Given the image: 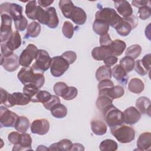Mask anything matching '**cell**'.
<instances>
[{
  "mask_svg": "<svg viewBox=\"0 0 151 151\" xmlns=\"http://www.w3.org/2000/svg\"><path fill=\"white\" fill-rule=\"evenodd\" d=\"M17 77L23 84H32L39 88L42 87L45 82L43 72L33 68L32 67H23L18 72Z\"/></svg>",
  "mask_w": 151,
  "mask_h": 151,
  "instance_id": "obj_1",
  "label": "cell"
},
{
  "mask_svg": "<svg viewBox=\"0 0 151 151\" xmlns=\"http://www.w3.org/2000/svg\"><path fill=\"white\" fill-rule=\"evenodd\" d=\"M112 135L121 143H128L134 139L135 131L130 126L123 124L110 128Z\"/></svg>",
  "mask_w": 151,
  "mask_h": 151,
  "instance_id": "obj_2",
  "label": "cell"
},
{
  "mask_svg": "<svg viewBox=\"0 0 151 151\" xmlns=\"http://www.w3.org/2000/svg\"><path fill=\"white\" fill-rule=\"evenodd\" d=\"M117 12L111 8H103L97 11L95 15V19L104 21L115 28L122 19Z\"/></svg>",
  "mask_w": 151,
  "mask_h": 151,
  "instance_id": "obj_3",
  "label": "cell"
},
{
  "mask_svg": "<svg viewBox=\"0 0 151 151\" xmlns=\"http://www.w3.org/2000/svg\"><path fill=\"white\" fill-rule=\"evenodd\" d=\"M106 123L110 127L121 125L124 123L123 113L114 105L110 107L103 114Z\"/></svg>",
  "mask_w": 151,
  "mask_h": 151,
  "instance_id": "obj_4",
  "label": "cell"
},
{
  "mask_svg": "<svg viewBox=\"0 0 151 151\" xmlns=\"http://www.w3.org/2000/svg\"><path fill=\"white\" fill-rule=\"evenodd\" d=\"M137 18L133 15L127 18L122 17L120 22L114 29L120 35L125 37L128 35L131 31L137 27Z\"/></svg>",
  "mask_w": 151,
  "mask_h": 151,
  "instance_id": "obj_5",
  "label": "cell"
},
{
  "mask_svg": "<svg viewBox=\"0 0 151 151\" xmlns=\"http://www.w3.org/2000/svg\"><path fill=\"white\" fill-rule=\"evenodd\" d=\"M70 64L61 56H55L51 58L50 71L55 77H59L68 69Z\"/></svg>",
  "mask_w": 151,
  "mask_h": 151,
  "instance_id": "obj_6",
  "label": "cell"
},
{
  "mask_svg": "<svg viewBox=\"0 0 151 151\" xmlns=\"http://www.w3.org/2000/svg\"><path fill=\"white\" fill-rule=\"evenodd\" d=\"M51 61V58L48 52L40 49L38 50L35 57V62L32 65V67L44 73L50 67Z\"/></svg>",
  "mask_w": 151,
  "mask_h": 151,
  "instance_id": "obj_7",
  "label": "cell"
},
{
  "mask_svg": "<svg viewBox=\"0 0 151 151\" xmlns=\"http://www.w3.org/2000/svg\"><path fill=\"white\" fill-rule=\"evenodd\" d=\"M19 116L5 106L0 107V123L1 127H14Z\"/></svg>",
  "mask_w": 151,
  "mask_h": 151,
  "instance_id": "obj_8",
  "label": "cell"
},
{
  "mask_svg": "<svg viewBox=\"0 0 151 151\" xmlns=\"http://www.w3.org/2000/svg\"><path fill=\"white\" fill-rule=\"evenodd\" d=\"M22 7L15 3L5 2L0 6L1 14H6L11 16L14 21L21 18L22 15Z\"/></svg>",
  "mask_w": 151,
  "mask_h": 151,
  "instance_id": "obj_9",
  "label": "cell"
},
{
  "mask_svg": "<svg viewBox=\"0 0 151 151\" xmlns=\"http://www.w3.org/2000/svg\"><path fill=\"white\" fill-rule=\"evenodd\" d=\"M30 101V98L24 93L15 92L12 94L9 93L3 104L8 107H11L15 105L25 106L28 104Z\"/></svg>",
  "mask_w": 151,
  "mask_h": 151,
  "instance_id": "obj_10",
  "label": "cell"
},
{
  "mask_svg": "<svg viewBox=\"0 0 151 151\" xmlns=\"http://www.w3.org/2000/svg\"><path fill=\"white\" fill-rule=\"evenodd\" d=\"M37 47L32 44H28L19 55V64L24 67H29L38 52Z\"/></svg>",
  "mask_w": 151,
  "mask_h": 151,
  "instance_id": "obj_11",
  "label": "cell"
},
{
  "mask_svg": "<svg viewBox=\"0 0 151 151\" xmlns=\"http://www.w3.org/2000/svg\"><path fill=\"white\" fill-rule=\"evenodd\" d=\"M1 25L0 38L1 42H3L7 41L13 32L11 28L12 18L9 15L6 14H1Z\"/></svg>",
  "mask_w": 151,
  "mask_h": 151,
  "instance_id": "obj_12",
  "label": "cell"
},
{
  "mask_svg": "<svg viewBox=\"0 0 151 151\" xmlns=\"http://www.w3.org/2000/svg\"><path fill=\"white\" fill-rule=\"evenodd\" d=\"M1 65L7 71L13 72L20 65L19 57L14 53L6 57H4L1 55Z\"/></svg>",
  "mask_w": 151,
  "mask_h": 151,
  "instance_id": "obj_13",
  "label": "cell"
},
{
  "mask_svg": "<svg viewBox=\"0 0 151 151\" xmlns=\"http://www.w3.org/2000/svg\"><path fill=\"white\" fill-rule=\"evenodd\" d=\"M31 131L34 134L44 135L50 129V123L45 119H37L33 121L31 124Z\"/></svg>",
  "mask_w": 151,
  "mask_h": 151,
  "instance_id": "obj_14",
  "label": "cell"
},
{
  "mask_svg": "<svg viewBox=\"0 0 151 151\" xmlns=\"http://www.w3.org/2000/svg\"><path fill=\"white\" fill-rule=\"evenodd\" d=\"M123 113L124 122L130 125H133L136 123L141 117V113L133 106H130L127 108Z\"/></svg>",
  "mask_w": 151,
  "mask_h": 151,
  "instance_id": "obj_15",
  "label": "cell"
},
{
  "mask_svg": "<svg viewBox=\"0 0 151 151\" xmlns=\"http://www.w3.org/2000/svg\"><path fill=\"white\" fill-rule=\"evenodd\" d=\"M114 3L117 11L120 15L123 16V18H127L133 15L132 7L127 1H116Z\"/></svg>",
  "mask_w": 151,
  "mask_h": 151,
  "instance_id": "obj_16",
  "label": "cell"
},
{
  "mask_svg": "<svg viewBox=\"0 0 151 151\" xmlns=\"http://www.w3.org/2000/svg\"><path fill=\"white\" fill-rule=\"evenodd\" d=\"M137 150H149L151 149V133L149 132L140 134L137 140Z\"/></svg>",
  "mask_w": 151,
  "mask_h": 151,
  "instance_id": "obj_17",
  "label": "cell"
},
{
  "mask_svg": "<svg viewBox=\"0 0 151 151\" xmlns=\"http://www.w3.org/2000/svg\"><path fill=\"white\" fill-rule=\"evenodd\" d=\"M150 100L148 97L142 96L136 101V108L142 114H147L150 116Z\"/></svg>",
  "mask_w": 151,
  "mask_h": 151,
  "instance_id": "obj_18",
  "label": "cell"
},
{
  "mask_svg": "<svg viewBox=\"0 0 151 151\" xmlns=\"http://www.w3.org/2000/svg\"><path fill=\"white\" fill-rule=\"evenodd\" d=\"M110 55H112L109 46L96 47H94L91 51L92 57L97 61H103L104 58Z\"/></svg>",
  "mask_w": 151,
  "mask_h": 151,
  "instance_id": "obj_19",
  "label": "cell"
},
{
  "mask_svg": "<svg viewBox=\"0 0 151 151\" xmlns=\"http://www.w3.org/2000/svg\"><path fill=\"white\" fill-rule=\"evenodd\" d=\"M22 138L21 142L19 145H14L12 148L13 151L18 150H32L31 144H32V138L29 134L25 133H21Z\"/></svg>",
  "mask_w": 151,
  "mask_h": 151,
  "instance_id": "obj_20",
  "label": "cell"
},
{
  "mask_svg": "<svg viewBox=\"0 0 151 151\" xmlns=\"http://www.w3.org/2000/svg\"><path fill=\"white\" fill-rule=\"evenodd\" d=\"M70 19L76 24L82 25L85 24L86 21L87 15L82 8L78 6H75L71 15Z\"/></svg>",
  "mask_w": 151,
  "mask_h": 151,
  "instance_id": "obj_21",
  "label": "cell"
},
{
  "mask_svg": "<svg viewBox=\"0 0 151 151\" xmlns=\"http://www.w3.org/2000/svg\"><path fill=\"white\" fill-rule=\"evenodd\" d=\"M96 104L98 110L101 112L103 115L110 107L113 106V100L106 96H99Z\"/></svg>",
  "mask_w": 151,
  "mask_h": 151,
  "instance_id": "obj_22",
  "label": "cell"
},
{
  "mask_svg": "<svg viewBox=\"0 0 151 151\" xmlns=\"http://www.w3.org/2000/svg\"><path fill=\"white\" fill-rule=\"evenodd\" d=\"M47 14V24L49 28L54 29L57 28L59 24L58 18L56 12L55 8L54 7L51 6L48 8L46 9Z\"/></svg>",
  "mask_w": 151,
  "mask_h": 151,
  "instance_id": "obj_23",
  "label": "cell"
},
{
  "mask_svg": "<svg viewBox=\"0 0 151 151\" xmlns=\"http://www.w3.org/2000/svg\"><path fill=\"white\" fill-rule=\"evenodd\" d=\"M111 75L121 84H126L128 79L127 73L119 64L116 65L111 69Z\"/></svg>",
  "mask_w": 151,
  "mask_h": 151,
  "instance_id": "obj_24",
  "label": "cell"
},
{
  "mask_svg": "<svg viewBox=\"0 0 151 151\" xmlns=\"http://www.w3.org/2000/svg\"><path fill=\"white\" fill-rule=\"evenodd\" d=\"M40 7L36 1H28L25 6V14L27 17L32 20L37 19Z\"/></svg>",
  "mask_w": 151,
  "mask_h": 151,
  "instance_id": "obj_25",
  "label": "cell"
},
{
  "mask_svg": "<svg viewBox=\"0 0 151 151\" xmlns=\"http://www.w3.org/2000/svg\"><path fill=\"white\" fill-rule=\"evenodd\" d=\"M111 55L117 57L120 55L126 48V44L124 41L120 40H115L112 41L109 46Z\"/></svg>",
  "mask_w": 151,
  "mask_h": 151,
  "instance_id": "obj_26",
  "label": "cell"
},
{
  "mask_svg": "<svg viewBox=\"0 0 151 151\" xmlns=\"http://www.w3.org/2000/svg\"><path fill=\"white\" fill-rule=\"evenodd\" d=\"M5 43L8 48L12 51L18 48L21 45V37L19 32L18 31H14Z\"/></svg>",
  "mask_w": 151,
  "mask_h": 151,
  "instance_id": "obj_27",
  "label": "cell"
},
{
  "mask_svg": "<svg viewBox=\"0 0 151 151\" xmlns=\"http://www.w3.org/2000/svg\"><path fill=\"white\" fill-rule=\"evenodd\" d=\"M91 129L94 134L99 136L104 134L107 132V125L106 123L98 119H94L91 122Z\"/></svg>",
  "mask_w": 151,
  "mask_h": 151,
  "instance_id": "obj_28",
  "label": "cell"
},
{
  "mask_svg": "<svg viewBox=\"0 0 151 151\" xmlns=\"http://www.w3.org/2000/svg\"><path fill=\"white\" fill-rule=\"evenodd\" d=\"M58 6L63 15L67 18H70L75 6L71 1L61 0L59 1Z\"/></svg>",
  "mask_w": 151,
  "mask_h": 151,
  "instance_id": "obj_29",
  "label": "cell"
},
{
  "mask_svg": "<svg viewBox=\"0 0 151 151\" xmlns=\"http://www.w3.org/2000/svg\"><path fill=\"white\" fill-rule=\"evenodd\" d=\"M124 93V90L123 87L120 86H114L99 96H106L110 97L111 99L114 100L122 97Z\"/></svg>",
  "mask_w": 151,
  "mask_h": 151,
  "instance_id": "obj_30",
  "label": "cell"
},
{
  "mask_svg": "<svg viewBox=\"0 0 151 151\" xmlns=\"http://www.w3.org/2000/svg\"><path fill=\"white\" fill-rule=\"evenodd\" d=\"M145 88L144 83L139 78H132L128 84L129 90L135 94L141 93Z\"/></svg>",
  "mask_w": 151,
  "mask_h": 151,
  "instance_id": "obj_31",
  "label": "cell"
},
{
  "mask_svg": "<svg viewBox=\"0 0 151 151\" xmlns=\"http://www.w3.org/2000/svg\"><path fill=\"white\" fill-rule=\"evenodd\" d=\"M73 146L72 142L67 139H64L51 145L49 147V150H70Z\"/></svg>",
  "mask_w": 151,
  "mask_h": 151,
  "instance_id": "obj_32",
  "label": "cell"
},
{
  "mask_svg": "<svg viewBox=\"0 0 151 151\" xmlns=\"http://www.w3.org/2000/svg\"><path fill=\"white\" fill-rule=\"evenodd\" d=\"M109 27L110 25L106 22L95 19L93 24V30L97 35H102L107 33L109 30Z\"/></svg>",
  "mask_w": 151,
  "mask_h": 151,
  "instance_id": "obj_33",
  "label": "cell"
},
{
  "mask_svg": "<svg viewBox=\"0 0 151 151\" xmlns=\"http://www.w3.org/2000/svg\"><path fill=\"white\" fill-rule=\"evenodd\" d=\"M111 69L106 65L100 66L96 72V78L99 81L105 79H111Z\"/></svg>",
  "mask_w": 151,
  "mask_h": 151,
  "instance_id": "obj_34",
  "label": "cell"
},
{
  "mask_svg": "<svg viewBox=\"0 0 151 151\" xmlns=\"http://www.w3.org/2000/svg\"><path fill=\"white\" fill-rule=\"evenodd\" d=\"M41 25L40 24L36 21L31 22L27 28V32L25 35V38L31 37L35 38L39 35L41 32Z\"/></svg>",
  "mask_w": 151,
  "mask_h": 151,
  "instance_id": "obj_35",
  "label": "cell"
},
{
  "mask_svg": "<svg viewBox=\"0 0 151 151\" xmlns=\"http://www.w3.org/2000/svg\"><path fill=\"white\" fill-rule=\"evenodd\" d=\"M14 127L20 133L26 132L29 127V121L28 119L25 116H19Z\"/></svg>",
  "mask_w": 151,
  "mask_h": 151,
  "instance_id": "obj_36",
  "label": "cell"
},
{
  "mask_svg": "<svg viewBox=\"0 0 151 151\" xmlns=\"http://www.w3.org/2000/svg\"><path fill=\"white\" fill-rule=\"evenodd\" d=\"M50 111L51 114L57 119L64 118L67 114V107L61 103H58L54 106Z\"/></svg>",
  "mask_w": 151,
  "mask_h": 151,
  "instance_id": "obj_37",
  "label": "cell"
},
{
  "mask_svg": "<svg viewBox=\"0 0 151 151\" xmlns=\"http://www.w3.org/2000/svg\"><path fill=\"white\" fill-rule=\"evenodd\" d=\"M135 61L134 59L129 56H125L120 59L119 65L126 71L129 73L134 68Z\"/></svg>",
  "mask_w": 151,
  "mask_h": 151,
  "instance_id": "obj_38",
  "label": "cell"
},
{
  "mask_svg": "<svg viewBox=\"0 0 151 151\" xmlns=\"http://www.w3.org/2000/svg\"><path fill=\"white\" fill-rule=\"evenodd\" d=\"M99 149L101 151H115L117 149V144L112 139H106L100 143Z\"/></svg>",
  "mask_w": 151,
  "mask_h": 151,
  "instance_id": "obj_39",
  "label": "cell"
},
{
  "mask_svg": "<svg viewBox=\"0 0 151 151\" xmlns=\"http://www.w3.org/2000/svg\"><path fill=\"white\" fill-rule=\"evenodd\" d=\"M39 89L40 88L32 84H29L24 86V87H23L22 91H23V93H24L27 96H28L31 99V101L32 102L36 95L37 94L38 91L40 90Z\"/></svg>",
  "mask_w": 151,
  "mask_h": 151,
  "instance_id": "obj_40",
  "label": "cell"
},
{
  "mask_svg": "<svg viewBox=\"0 0 151 151\" xmlns=\"http://www.w3.org/2000/svg\"><path fill=\"white\" fill-rule=\"evenodd\" d=\"M142 47L139 44H133L129 47L125 52L126 56H129L133 59L137 58L140 55Z\"/></svg>",
  "mask_w": 151,
  "mask_h": 151,
  "instance_id": "obj_41",
  "label": "cell"
},
{
  "mask_svg": "<svg viewBox=\"0 0 151 151\" xmlns=\"http://www.w3.org/2000/svg\"><path fill=\"white\" fill-rule=\"evenodd\" d=\"M68 87L69 86H68L66 83L60 81L54 84L53 89L55 94L57 96L63 97L66 94L68 90Z\"/></svg>",
  "mask_w": 151,
  "mask_h": 151,
  "instance_id": "obj_42",
  "label": "cell"
},
{
  "mask_svg": "<svg viewBox=\"0 0 151 151\" xmlns=\"http://www.w3.org/2000/svg\"><path fill=\"white\" fill-rule=\"evenodd\" d=\"M51 96L52 95L48 91L45 90H40L32 102L42 103V104H44L51 99Z\"/></svg>",
  "mask_w": 151,
  "mask_h": 151,
  "instance_id": "obj_43",
  "label": "cell"
},
{
  "mask_svg": "<svg viewBox=\"0 0 151 151\" xmlns=\"http://www.w3.org/2000/svg\"><path fill=\"white\" fill-rule=\"evenodd\" d=\"M74 28L73 24L68 21H66L64 22L63 28H62V32L63 35L67 38L71 39L74 34Z\"/></svg>",
  "mask_w": 151,
  "mask_h": 151,
  "instance_id": "obj_44",
  "label": "cell"
},
{
  "mask_svg": "<svg viewBox=\"0 0 151 151\" xmlns=\"http://www.w3.org/2000/svg\"><path fill=\"white\" fill-rule=\"evenodd\" d=\"M114 86V83L110 79H105L99 81L98 84L99 95L101 94L104 91Z\"/></svg>",
  "mask_w": 151,
  "mask_h": 151,
  "instance_id": "obj_45",
  "label": "cell"
},
{
  "mask_svg": "<svg viewBox=\"0 0 151 151\" xmlns=\"http://www.w3.org/2000/svg\"><path fill=\"white\" fill-rule=\"evenodd\" d=\"M15 27L17 31H23L28 27V21L24 16L14 21Z\"/></svg>",
  "mask_w": 151,
  "mask_h": 151,
  "instance_id": "obj_46",
  "label": "cell"
},
{
  "mask_svg": "<svg viewBox=\"0 0 151 151\" xmlns=\"http://www.w3.org/2000/svg\"><path fill=\"white\" fill-rule=\"evenodd\" d=\"M138 14H139V17L141 19L146 20L148 19L151 15L150 5L145 6L139 8Z\"/></svg>",
  "mask_w": 151,
  "mask_h": 151,
  "instance_id": "obj_47",
  "label": "cell"
},
{
  "mask_svg": "<svg viewBox=\"0 0 151 151\" xmlns=\"http://www.w3.org/2000/svg\"><path fill=\"white\" fill-rule=\"evenodd\" d=\"M22 138L21 133H19V132H12L10 133L8 136V139L10 142L11 143L13 144L14 145H19L21 142Z\"/></svg>",
  "mask_w": 151,
  "mask_h": 151,
  "instance_id": "obj_48",
  "label": "cell"
},
{
  "mask_svg": "<svg viewBox=\"0 0 151 151\" xmlns=\"http://www.w3.org/2000/svg\"><path fill=\"white\" fill-rule=\"evenodd\" d=\"M61 57H63L69 64H73L77 59V55L76 52L73 51H67L63 52Z\"/></svg>",
  "mask_w": 151,
  "mask_h": 151,
  "instance_id": "obj_49",
  "label": "cell"
},
{
  "mask_svg": "<svg viewBox=\"0 0 151 151\" xmlns=\"http://www.w3.org/2000/svg\"><path fill=\"white\" fill-rule=\"evenodd\" d=\"M58 103H60V100L59 97L57 96L52 95L51 99L47 103L43 104V106L47 110H51L54 106Z\"/></svg>",
  "mask_w": 151,
  "mask_h": 151,
  "instance_id": "obj_50",
  "label": "cell"
},
{
  "mask_svg": "<svg viewBox=\"0 0 151 151\" xmlns=\"http://www.w3.org/2000/svg\"><path fill=\"white\" fill-rule=\"evenodd\" d=\"M77 94L78 90L77 88L73 86H69L66 94L63 97V98L65 100H71L77 97Z\"/></svg>",
  "mask_w": 151,
  "mask_h": 151,
  "instance_id": "obj_51",
  "label": "cell"
},
{
  "mask_svg": "<svg viewBox=\"0 0 151 151\" xmlns=\"http://www.w3.org/2000/svg\"><path fill=\"white\" fill-rule=\"evenodd\" d=\"M134 68L137 73L142 76L146 75L149 71L143 67L141 60H137L135 61Z\"/></svg>",
  "mask_w": 151,
  "mask_h": 151,
  "instance_id": "obj_52",
  "label": "cell"
},
{
  "mask_svg": "<svg viewBox=\"0 0 151 151\" xmlns=\"http://www.w3.org/2000/svg\"><path fill=\"white\" fill-rule=\"evenodd\" d=\"M99 41H100V46L108 47L111 44L113 41L110 38V35L108 33H107L106 34L100 35Z\"/></svg>",
  "mask_w": 151,
  "mask_h": 151,
  "instance_id": "obj_53",
  "label": "cell"
},
{
  "mask_svg": "<svg viewBox=\"0 0 151 151\" xmlns=\"http://www.w3.org/2000/svg\"><path fill=\"white\" fill-rule=\"evenodd\" d=\"M118 61V58L114 55H110L103 60V62L105 65L108 67H111L114 65Z\"/></svg>",
  "mask_w": 151,
  "mask_h": 151,
  "instance_id": "obj_54",
  "label": "cell"
},
{
  "mask_svg": "<svg viewBox=\"0 0 151 151\" xmlns=\"http://www.w3.org/2000/svg\"><path fill=\"white\" fill-rule=\"evenodd\" d=\"M1 55L4 57H8L13 54V51L10 50L8 48L5 42H1Z\"/></svg>",
  "mask_w": 151,
  "mask_h": 151,
  "instance_id": "obj_55",
  "label": "cell"
},
{
  "mask_svg": "<svg viewBox=\"0 0 151 151\" xmlns=\"http://www.w3.org/2000/svg\"><path fill=\"white\" fill-rule=\"evenodd\" d=\"M150 57L151 55L150 54H147L146 55H145L143 58L141 60L142 61V63L143 65V67L147 70L149 71L150 70Z\"/></svg>",
  "mask_w": 151,
  "mask_h": 151,
  "instance_id": "obj_56",
  "label": "cell"
},
{
  "mask_svg": "<svg viewBox=\"0 0 151 151\" xmlns=\"http://www.w3.org/2000/svg\"><path fill=\"white\" fill-rule=\"evenodd\" d=\"M132 4L133 6L135 7H137L139 8L145 6L150 5V1H143V0H134L132 1Z\"/></svg>",
  "mask_w": 151,
  "mask_h": 151,
  "instance_id": "obj_57",
  "label": "cell"
},
{
  "mask_svg": "<svg viewBox=\"0 0 151 151\" xmlns=\"http://www.w3.org/2000/svg\"><path fill=\"white\" fill-rule=\"evenodd\" d=\"M54 1H49V0H39L38 1V5L41 7L46 8L48 6H50L51 4H52Z\"/></svg>",
  "mask_w": 151,
  "mask_h": 151,
  "instance_id": "obj_58",
  "label": "cell"
},
{
  "mask_svg": "<svg viewBox=\"0 0 151 151\" xmlns=\"http://www.w3.org/2000/svg\"><path fill=\"white\" fill-rule=\"evenodd\" d=\"M84 147L83 145L80 143H74L70 150H84Z\"/></svg>",
  "mask_w": 151,
  "mask_h": 151,
  "instance_id": "obj_59",
  "label": "cell"
},
{
  "mask_svg": "<svg viewBox=\"0 0 151 151\" xmlns=\"http://www.w3.org/2000/svg\"><path fill=\"white\" fill-rule=\"evenodd\" d=\"M37 150H49V148H47V147H46L45 146H44V145H40L37 148V149H36Z\"/></svg>",
  "mask_w": 151,
  "mask_h": 151,
  "instance_id": "obj_60",
  "label": "cell"
}]
</instances>
